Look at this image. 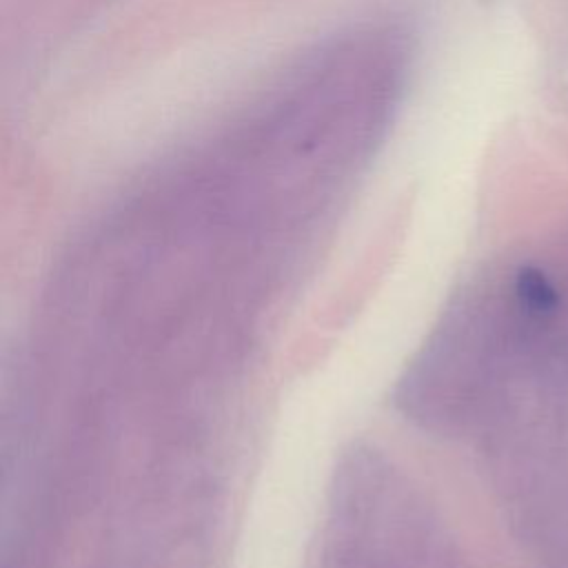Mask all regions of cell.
I'll return each instance as SVG.
<instances>
[{
  "label": "cell",
  "mask_w": 568,
  "mask_h": 568,
  "mask_svg": "<svg viewBox=\"0 0 568 568\" xmlns=\"http://www.w3.org/2000/svg\"><path fill=\"white\" fill-rule=\"evenodd\" d=\"M515 288H517V295H519L521 304H526L530 311L548 313V311H555V306L559 304L557 288L535 266L519 268L517 280H515Z\"/></svg>",
  "instance_id": "cell-1"
}]
</instances>
